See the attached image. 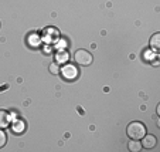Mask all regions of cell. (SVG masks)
Here are the masks:
<instances>
[{
	"mask_svg": "<svg viewBox=\"0 0 160 152\" xmlns=\"http://www.w3.org/2000/svg\"><path fill=\"white\" fill-rule=\"evenodd\" d=\"M126 134L130 139H142L146 135V127L143 122L139 121H133L128 125L126 128Z\"/></svg>",
	"mask_w": 160,
	"mask_h": 152,
	"instance_id": "cell-1",
	"label": "cell"
},
{
	"mask_svg": "<svg viewBox=\"0 0 160 152\" xmlns=\"http://www.w3.org/2000/svg\"><path fill=\"white\" fill-rule=\"evenodd\" d=\"M74 60H75V63L78 64V66H81V67H88V66L92 64L94 57H92V54H91L89 51L81 49V50H77L75 51V54H74Z\"/></svg>",
	"mask_w": 160,
	"mask_h": 152,
	"instance_id": "cell-2",
	"label": "cell"
},
{
	"mask_svg": "<svg viewBox=\"0 0 160 152\" xmlns=\"http://www.w3.org/2000/svg\"><path fill=\"white\" fill-rule=\"evenodd\" d=\"M60 73L62 74V77L65 80H68V81H74V80L78 77V70H77V67L74 64H68V63H65V66L61 68Z\"/></svg>",
	"mask_w": 160,
	"mask_h": 152,
	"instance_id": "cell-3",
	"label": "cell"
},
{
	"mask_svg": "<svg viewBox=\"0 0 160 152\" xmlns=\"http://www.w3.org/2000/svg\"><path fill=\"white\" fill-rule=\"evenodd\" d=\"M156 144H157V139H156V137L154 135H152V134H146L145 137L142 138V148H146V149H153L154 146H156Z\"/></svg>",
	"mask_w": 160,
	"mask_h": 152,
	"instance_id": "cell-4",
	"label": "cell"
},
{
	"mask_svg": "<svg viewBox=\"0 0 160 152\" xmlns=\"http://www.w3.org/2000/svg\"><path fill=\"white\" fill-rule=\"evenodd\" d=\"M68 58H70V54H68L65 50H58V51L55 53V63H58V64L67 63Z\"/></svg>",
	"mask_w": 160,
	"mask_h": 152,
	"instance_id": "cell-5",
	"label": "cell"
},
{
	"mask_svg": "<svg viewBox=\"0 0 160 152\" xmlns=\"http://www.w3.org/2000/svg\"><path fill=\"white\" fill-rule=\"evenodd\" d=\"M149 44H150L152 50L157 51V50L160 49V34L159 33H154L153 36L150 37V40H149Z\"/></svg>",
	"mask_w": 160,
	"mask_h": 152,
	"instance_id": "cell-6",
	"label": "cell"
},
{
	"mask_svg": "<svg viewBox=\"0 0 160 152\" xmlns=\"http://www.w3.org/2000/svg\"><path fill=\"white\" fill-rule=\"evenodd\" d=\"M9 124H10V115L6 111L0 110V128L3 129V128L9 127Z\"/></svg>",
	"mask_w": 160,
	"mask_h": 152,
	"instance_id": "cell-7",
	"label": "cell"
},
{
	"mask_svg": "<svg viewBox=\"0 0 160 152\" xmlns=\"http://www.w3.org/2000/svg\"><path fill=\"white\" fill-rule=\"evenodd\" d=\"M128 148L132 152H139L142 149V142H140V139H130L128 144Z\"/></svg>",
	"mask_w": 160,
	"mask_h": 152,
	"instance_id": "cell-8",
	"label": "cell"
},
{
	"mask_svg": "<svg viewBox=\"0 0 160 152\" xmlns=\"http://www.w3.org/2000/svg\"><path fill=\"white\" fill-rule=\"evenodd\" d=\"M60 71H61V68H60V64L58 63H51L50 64V73L52 74V76H58L60 74Z\"/></svg>",
	"mask_w": 160,
	"mask_h": 152,
	"instance_id": "cell-9",
	"label": "cell"
},
{
	"mask_svg": "<svg viewBox=\"0 0 160 152\" xmlns=\"http://www.w3.org/2000/svg\"><path fill=\"white\" fill-rule=\"evenodd\" d=\"M6 142H7V135L4 134V131L0 128V148H3V146L6 145Z\"/></svg>",
	"mask_w": 160,
	"mask_h": 152,
	"instance_id": "cell-10",
	"label": "cell"
},
{
	"mask_svg": "<svg viewBox=\"0 0 160 152\" xmlns=\"http://www.w3.org/2000/svg\"><path fill=\"white\" fill-rule=\"evenodd\" d=\"M13 129H14L16 132H21L23 129H24V124H23V122H17V124L13 127Z\"/></svg>",
	"mask_w": 160,
	"mask_h": 152,
	"instance_id": "cell-11",
	"label": "cell"
}]
</instances>
